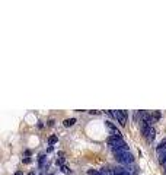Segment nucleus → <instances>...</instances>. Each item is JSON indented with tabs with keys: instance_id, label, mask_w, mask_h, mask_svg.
<instances>
[{
	"instance_id": "obj_1",
	"label": "nucleus",
	"mask_w": 166,
	"mask_h": 175,
	"mask_svg": "<svg viewBox=\"0 0 166 175\" xmlns=\"http://www.w3.org/2000/svg\"><path fill=\"white\" fill-rule=\"evenodd\" d=\"M115 155L116 162L119 163H124V165H131L134 162V156L128 152V150H124V152H112Z\"/></svg>"
},
{
	"instance_id": "obj_2",
	"label": "nucleus",
	"mask_w": 166,
	"mask_h": 175,
	"mask_svg": "<svg viewBox=\"0 0 166 175\" xmlns=\"http://www.w3.org/2000/svg\"><path fill=\"white\" fill-rule=\"evenodd\" d=\"M112 117L121 125H125L127 124V118H128V114H127V111H112Z\"/></svg>"
},
{
	"instance_id": "obj_3",
	"label": "nucleus",
	"mask_w": 166,
	"mask_h": 175,
	"mask_svg": "<svg viewBox=\"0 0 166 175\" xmlns=\"http://www.w3.org/2000/svg\"><path fill=\"white\" fill-rule=\"evenodd\" d=\"M105 127L108 128V131H109V134L111 136H115V137H121V133H119V130L116 128V125H114L111 121H105Z\"/></svg>"
},
{
	"instance_id": "obj_4",
	"label": "nucleus",
	"mask_w": 166,
	"mask_h": 175,
	"mask_svg": "<svg viewBox=\"0 0 166 175\" xmlns=\"http://www.w3.org/2000/svg\"><path fill=\"white\" fill-rule=\"evenodd\" d=\"M45 160H47V158H45V152L39 153V156H38V166H39L41 169L48 166V163H45Z\"/></svg>"
},
{
	"instance_id": "obj_5",
	"label": "nucleus",
	"mask_w": 166,
	"mask_h": 175,
	"mask_svg": "<svg viewBox=\"0 0 166 175\" xmlns=\"http://www.w3.org/2000/svg\"><path fill=\"white\" fill-rule=\"evenodd\" d=\"M144 137H146V140H147L149 143H151V141L154 140V137H156V130H154L153 127H150L149 130H147V133L144 134Z\"/></svg>"
},
{
	"instance_id": "obj_6",
	"label": "nucleus",
	"mask_w": 166,
	"mask_h": 175,
	"mask_svg": "<svg viewBox=\"0 0 166 175\" xmlns=\"http://www.w3.org/2000/svg\"><path fill=\"white\" fill-rule=\"evenodd\" d=\"M157 158H159V162L163 165L166 162V149H162V150H157Z\"/></svg>"
},
{
	"instance_id": "obj_7",
	"label": "nucleus",
	"mask_w": 166,
	"mask_h": 175,
	"mask_svg": "<svg viewBox=\"0 0 166 175\" xmlns=\"http://www.w3.org/2000/svg\"><path fill=\"white\" fill-rule=\"evenodd\" d=\"M74 122H76V118H67L64 120V127H71V125H74Z\"/></svg>"
},
{
	"instance_id": "obj_8",
	"label": "nucleus",
	"mask_w": 166,
	"mask_h": 175,
	"mask_svg": "<svg viewBox=\"0 0 166 175\" xmlns=\"http://www.w3.org/2000/svg\"><path fill=\"white\" fill-rule=\"evenodd\" d=\"M60 171L63 172V174H66V175H70V174H73V171L68 168V166H66V165H63L61 168H60Z\"/></svg>"
},
{
	"instance_id": "obj_9",
	"label": "nucleus",
	"mask_w": 166,
	"mask_h": 175,
	"mask_svg": "<svg viewBox=\"0 0 166 175\" xmlns=\"http://www.w3.org/2000/svg\"><path fill=\"white\" fill-rule=\"evenodd\" d=\"M57 141H58V136H55V134H54V136H50V137H48V144H50V146L55 144Z\"/></svg>"
},
{
	"instance_id": "obj_10",
	"label": "nucleus",
	"mask_w": 166,
	"mask_h": 175,
	"mask_svg": "<svg viewBox=\"0 0 166 175\" xmlns=\"http://www.w3.org/2000/svg\"><path fill=\"white\" fill-rule=\"evenodd\" d=\"M87 175H105L102 174V171H98V169H87Z\"/></svg>"
},
{
	"instance_id": "obj_11",
	"label": "nucleus",
	"mask_w": 166,
	"mask_h": 175,
	"mask_svg": "<svg viewBox=\"0 0 166 175\" xmlns=\"http://www.w3.org/2000/svg\"><path fill=\"white\" fill-rule=\"evenodd\" d=\"M162 149H166V139H163L159 144H157V147H156V152L157 150H162Z\"/></svg>"
},
{
	"instance_id": "obj_12",
	"label": "nucleus",
	"mask_w": 166,
	"mask_h": 175,
	"mask_svg": "<svg viewBox=\"0 0 166 175\" xmlns=\"http://www.w3.org/2000/svg\"><path fill=\"white\" fill-rule=\"evenodd\" d=\"M55 165H57V166H60V168H61V166H63V165H64V158H58V159H57V160H55Z\"/></svg>"
},
{
	"instance_id": "obj_13",
	"label": "nucleus",
	"mask_w": 166,
	"mask_h": 175,
	"mask_svg": "<svg viewBox=\"0 0 166 175\" xmlns=\"http://www.w3.org/2000/svg\"><path fill=\"white\" fill-rule=\"evenodd\" d=\"M151 115H153V118H154V120H159L162 114H160L159 111H151Z\"/></svg>"
},
{
	"instance_id": "obj_14",
	"label": "nucleus",
	"mask_w": 166,
	"mask_h": 175,
	"mask_svg": "<svg viewBox=\"0 0 166 175\" xmlns=\"http://www.w3.org/2000/svg\"><path fill=\"white\" fill-rule=\"evenodd\" d=\"M22 162L23 163H31V159L29 158H25V159H22Z\"/></svg>"
},
{
	"instance_id": "obj_15",
	"label": "nucleus",
	"mask_w": 166,
	"mask_h": 175,
	"mask_svg": "<svg viewBox=\"0 0 166 175\" xmlns=\"http://www.w3.org/2000/svg\"><path fill=\"white\" fill-rule=\"evenodd\" d=\"M89 112H90L92 115H98V114H99V111H89Z\"/></svg>"
},
{
	"instance_id": "obj_16",
	"label": "nucleus",
	"mask_w": 166,
	"mask_h": 175,
	"mask_svg": "<svg viewBox=\"0 0 166 175\" xmlns=\"http://www.w3.org/2000/svg\"><path fill=\"white\" fill-rule=\"evenodd\" d=\"M15 175H23V172H22V171H16V172H15Z\"/></svg>"
},
{
	"instance_id": "obj_17",
	"label": "nucleus",
	"mask_w": 166,
	"mask_h": 175,
	"mask_svg": "<svg viewBox=\"0 0 166 175\" xmlns=\"http://www.w3.org/2000/svg\"><path fill=\"white\" fill-rule=\"evenodd\" d=\"M50 152H52V146H50V147L47 149V153H50Z\"/></svg>"
},
{
	"instance_id": "obj_18",
	"label": "nucleus",
	"mask_w": 166,
	"mask_h": 175,
	"mask_svg": "<svg viewBox=\"0 0 166 175\" xmlns=\"http://www.w3.org/2000/svg\"><path fill=\"white\" fill-rule=\"evenodd\" d=\"M48 125H54V120H50V121H48Z\"/></svg>"
},
{
	"instance_id": "obj_19",
	"label": "nucleus",
	"mask_w": 166,
	"mask_h": 175,
	"mask_svg": "<svg viewBox=\"0 0 166 175\" xmlns=\"http://www.w3.org/2000/svg\"><path fill=\"white\" fill-rule=\"evenodd\" d=\"M28 175H36V172H35V171H31V172H29Z\"/></svg>"
},
{
	"instance_id": "obj_20",
	"label": "nucleus",
	"mask_w": 166,
	"mask_h": 175,
	"mask_svg": "<svg viewBox=\"0 0 166 175\" xmlns=\"http://www.w3.org/2000/svg\"><path fill=\"white\" fill-rule=\"evenodd\" d=\"M165 174H166V166H165Z\"/></svg>"
},
{
	"instance_id": "obj_21",
	"label": "nucleus",
	"mask_w": 166,
	"mask_h": 175,
	"mask_svg": "<svg viewBox=\"0 0 166 175\" xmlns=\"http://www.w3.org/2000/svg\"><path fill=\"white\" fill-rule=\"evenodd\" d=\"M39 175H44V174H39Z\"/></svg>"
},
{
	"instance_id": "obj_22",
	"label": "nucleus",
	"mask_w": 166,
	"mask_h": 175,
	"mask_svg": "<svg viewBox=\"0 0 166 175\" xmlns=\"http://www.w3.org/2000/svg\"><path fill=\"white\" fill-rule=\"evenodd\" d=\"M51 175H52V174H51Z\"/></svg>"
}]
</instances>
